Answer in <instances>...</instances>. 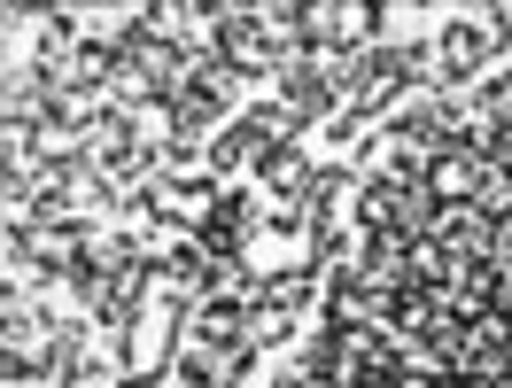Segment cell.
<instances>
[{
    "label": "cell",
    "mask_w": 512,
    "mask_h": 388,
    "mask_svg": "<svg viewBox=\"0 0 512 388\" xmlns=\"http://www.w3.org/2000/svg\"><path fill=\"white\" fill-rule=\"evenodd\" d=\"M187 47L179 39H163V32H148L140 24V8H132V24L117 32V86H109V101L117 109H171L179 101V86H187Z\"/></svg>",
    "instance_id": "1"
},
{
    "label": "cell",
    "mask_w": 512,
    "mask_h": 388,
    "mask_svg": "<svg viewBox=\"0 0 512 388\" xmlns=\"http://www.w3.org/2000/svg\"><path fill=\"white\" fill-rule=\"evenodd\" d=\"M427 70H435V47H427V39H388V47H365L357 63H342V109H350V117H365V125H381L396 94L435 86Z\"/></svg>",
    "instance_id": "2"
},
{
    "label": "cell",
    "mask_w": 512,
    "mask_h": 388,
    "mask_svg": "<svg viewBox=\"0 0 512 388\" xmlns=\"http://www.w3.org/2000/svg\"><path fill=\"white\" fill-rule=\"evenodd\" d=\"M0 342H8V357H0V381H16V373L55 381L70 326L55 319V311H39V303H16V295H8V311H0Z\"/></svg>",
    "instance_id": "3"
},
{
    "label": "cell",
    "mask_w": 512,
    "mask_h": 388,
    "mask_svg": "<svg viewBox=\"0 0 512 388\" xmlns=\"http://www.w3.org/2000/svg\"><path fill=\"white\" fill-rule=\"evenodd\" d=\"M86 163H101L109 179H156L163 163V140H140V117L132 109H117V101H101L94 117H86Z\"/></svg>",
    "instance_id": "4"
},
{
    "label": "cell",
    "mask_w": 512,
    "mask_h": 388,
    "mask_svg": "<svg viewBox=\"0 0 512 388\" xmlns=\"http://www.w3.org/2000/svg\"><path fill=\"white\" fill-rule=\"evenodd\" d=\"M210 55H218L233 78H280V47H272V32H264V16L256 8H233L225 0L218 16H210Z\"/></svg>",
    "instance_id": "5"
},
{
    "label": "cell",
    "mask_w": 512,
    "mask_h": 388,
    "mask_svg": "<svg viewBox=\"0 0 512 388\" xmlns=\"http://www.w3.org/2000/svg\"><path fill=\"white\" fill-rule=\"evenodd\" d=\"M94 249L86 226H24L8 233V272H32V280H70Z\"/></svg>",
    "instance_id": "6"
},
{
    "label": "cell",
    "mask_w": 512,
    "mask_h": 388,
    "mask_svg": "<svg viewBox=\"0 0 512 388\" xmlns=\"http://www.w3.org/2000/svg\"><path fill=\"white\" fill-rule=\"evenodd\" d=\"M225 109H233V70H225L218 55H194V63H187V86H179V101L163 109V125L187 132V140H202V132L218 125Z\"/></svg>",
    "instance_id": "7"
},
{
    "label": "cell",
    "mask_w": 512,
    "mask_h": 388,
    "mask_svg": "<svg viewBox=\"0 0 512 388\" xmlns=\"http://www.w3.org/2000/svg\"><path fill=\"white\" fill-rule=\"evenodd\" d=\"M280 101H288L295 117L311 125V117H342V63H319V55H295V63H280Z\"/></svg>",
    "instance_id": "8"
},
{
    "label": "cell",
    "mask_w": 512,
    "mask_h": 388,
    "mask_svg": "<svg viewBox=\"0 0 512 388\" xmlns=\"http://www.w3.org/2000/svg\"><path fill=\"white\" fill-rule=\"evenodd\" d=\"M489 55H497V32H489V24H474V16H450L443 39H435V70H443V78H435V94L466 86V78L481 86V63H489Z\"/></svg>",
    "instance_id": "9"
},
{
    "label": "cell",
    "mask_w": 512,
    "mask_h": 388,
    "mask_svg": "<svg viewBox=\"0 0 512 388\" xmlns=\"http://www.w3.org/2000/svg\"><path fill=\"white\" fill-rule=\"evenodd\" d=\"M381 16H388L381 0H342V8H319V32H311V55H319V63H357Z\"/></svg>",
    "instance_id": "10"
},
{
    "label": "cell",
    "mask_w": 512,
    "mask_h": 388,
    "mask_svg": "<svg viewBox=\"0 0 512 388\" xmlns=\"http://www.w3.org/2000/svg\"><path fill=\"white\" fill-rule=\"evenodd\" d=\"M249 233H256V202H249V194H218L194 241H202L225 272H241V264H249Z\"/></svg>",
    "instance_id": "11"
},
{
    "label": "cell",
    "mask_w": 512,
    "mask_h": 388,
    "mask_svg": "<svg viewBox=\"0 0 512 388\" xmlns=\"http://www.w3.org/2000/svg\"><path fill=\"white\" fill-rule=\"evenodd\" d=\"M404 381H412V350L396 334H357V357L342 373V388H404Z\"/></svg>",
    "instance_id": "12"
},
{
    "label": "cell",
    "mask_w": 512,
    "mask_h": 388,
    "mask_svg": "<svg viewBox=\"0 0 512 388\" xmlns=\"http://www.w3.org/2000/svg\"><path fill=\"white\" fill-rule=\"evenodd\" d=\"M435 241H443V249H458L466 264H481L489 249H497V218H489L481 202H443V226H435Z\"/></svg>",
    "instance_id": "13"
},
{
    "label": "cell",
    "mask_w": 512,
    "mask_h": 388,
    "mask_svg": "<svg viewBox=\"0 0 512 388\" xmlns=\"http://www.w3.org/2000/svg\"><path fill=\"white\" fill-rule=\"evenodd\" d=\"M187 342H249V303L241 295H210V303H187Z\"/></svg>",
    "instance_id": "14"
},
{
    "label": "cell",
    "mask_w": 512,
    "mask_h": 388,
    "mask_svg": "<svg viewBox=\"0 0 512 388\" xmlns=\"http://www.w3.org/2000/svg\"><path fill=\"white\" fill-rule=\"evenodd\" d=\"M412 187H419V179H404V171H365V179H357V226H365V233L396 226V202H404Z\"/></svg>",
    "instance_id": "15"
},
{
    "label": "cell",
    "mask_w": 512,
    "mask_h": 388,
    "mask_svg": "<svg viewBox=\"0 0 512 388\" xmlns=\"http://www.w3.org/2000/svg\"><path fill=\"white\" fill-rule=\"evenodd\" d=\"M481 179H489V171H481L474 148H443V156L427 163V187H435V202H474Z\"/></svg>",
    "instance_id": "16"
},
{
    "label": "cell",
    "mask_w": 512,
    "mask_h": 388,
    "mask_svg": "<svg viewBox=\"0 0 512 388\" xmlns=\"http://www.w3.org/2000/svg\"><path fill=\"white\" fill-rule=\"evenodd\" d=\"M350 357H357V334H350V326H319V334L303 342V373H311V381H326V388H342Z\"/></svg>",
    "instance_id": "17"
},
{
    "label": "cell",
    "mask_w": 512,
    "mask_h": 388,
    "mask_svg": "<svg viewBox=\"0 0 512 388\" xmlns=\"http://www.w3.org/2000/svg\"><path fill=\"white\" fill-rule=\"evenodd\" d=\"M256 179H264V194H280V202H303L311 179H319V163L303 156V148H272V156H256Z\"/></svg>",
    "instance_id": "18"
},
{
    "label": "cell",
    "mask_w": 512,
    "mask_h": 388,
    "mask_svg": "<svg viewBox=\"0 0 512 388\" xmlns=\"http://www.w3.org/2000/svg\"><path fill=\"white\" fill-rule=\"evenodd\" d=\"M505 272H497V264L481 257V264H466V272H458V288H450V311H458V319H481V311H497V303H505Z\"/></svg>",
    "instance_id": "19"
},
{
    "label": "cell",
    "mask_w": 512,
    "mask_h": 388,
    "mask_svg": "<svg viewBox=\"0 0 512 388\" xmlns=\"http://www.w3.org/2000/svg\"><path fill=\"white\" fill-rule=\"evenodd\" d=\"M435 226H443V202H435V187L419 179V187L396 202V233H404V241H435Z\"/></svg>",
    "instance_id": "20"
},
{
    "label": "cell",
    "mask_w": 512,
    "mask_h": 388,
    "mask_svg": "<svg viewBox=\"0 0 512 388\" xmlns=\"http://www.w3.org/2000/svg\"><path fill=\"white\" fill-rule=\"evenodd\" d=\"M256 226H264V233H311V202H280V194H264V202H256Z\"/></svg>",
    "instance_id": "21"
},
{
    "label": "cell",
    "mask_w": 512,
    "mask_h": 388,
    "mask_svg": "<svg viewBox=\"0 0 512 388\" xmlns=\"http://www.w3.org/2000/svg\"><path fill=\"white\" fill-rule=\"evenodd\" d=\"M249 156H256V148H249V132H241V125H225L218 140H210V179H225V171H241Z\"/></svg>",
    "instance_id": "22"
},
{
    "label": "cell",
    "mask_w": 512,
    "mask_h": 388,
    "mask_svg": "<svg viewBox=\"0 0 512 388\" xmlns=\"http://www.w3.org/2000/svg\"><path fill=\"white\" fill-rule=\"evenodd\" d=\"M288 334H295L288 311H264V303H249V342H256V350H272V342H288Z\"/></svg>",
    "instance_id": "23"
},
{
    "label": "cell",
    "mask_w": 512,
    "mask_h": 388,
    "mask_svg": "<svg viewBox=\"0 0 512 388\" xmlns=\"http://www.w3.org/2000/svg\"><path fill=\"white\" fill-rule=\"evenodd\" d=\"M474 202H481V210H489V218H497V226H512V171H489Z\"/></svg>",
    "instance_id": "24"
},
{
    "label": "cell",
    "mask_w": 512,
    "mask_h": 388,
    "mask_svg": "<svg viewBox=\"0 0 512 388\" xmlns=\"http://www.w3.org/2000/svg\"><path fill=\"white\" fill-rule=\"evenodd\" d=\"M489 16H497V24H489V32H497V47H505V55H512V0H497Z\"/></svg>",
    "instance_id": "25"
},
{
    "label": "cell",
    "mask_w": 512,
    "mask_h": 388,
    "mask_svg": "<svg viewBox=\"0 0 512 388\" xmlns=\"http://www.w3.org/2000/svg\"><path fill=\"white\" fill-rule=\"evenodd\" d=\"M272 388H326V381H311L303 365H280V373H272Z\"/></svg>",
    "instance_id": "26"
},
{
    "label": "cell",
    "mask_w": 512,
    "mask_h": 388,
    "mask_svg": "<svg viewBox=\"0 0 512 388\" xmlns=\"http://www.w3.org/2000/svg\"><path fill=\"white\" fill-rule=\"evenodd\" d=\"M0 388H55V381H39V373H16V381H0Z\"/></svg>",
    "instance_id": "27"
}]
</instances>
